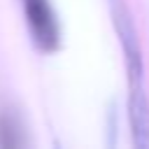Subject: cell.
Segmentation results:
<instances>
[{
  "mask_svg": "<svg viewBox=\"0 0 149 149\" xmlns=\"http://www.w3.org/2000/svg\"><path fill=\"white\" fill-rule=\"evenodd\" d=\"M26 142L23 128L12 109H0V147L2 149H16Z\"/></svg>",
  "mask_w": 149,
  "mask_h": 149,
  "instance_id": "4",
  "label": "cell"
},
{
  "mask_svg": "<svg viewBox=\"0 0 149 149\" xmlns=\"http://www.w3.org/2000/svg\"><path fill=\"white\" fill-rule=\"evenodd\" d=\"M109 16L123 51V63H126V79L128 88L144 86V58H142V47L137 37V28L130 14V7L126 0H109Z\"/></svg>",
  "mask_w": 149,
  "mask_h": 149,
  "instance_id": "1",
  "label": "cell"
},
{
  "mask_svg": "<svg viewBox=\"0 0 149 149\" xmlns=\"http://www.w3.org/2000/svg\"><path fill=\"white\" fill-rule=\"evenodd\" d=\"M23 14L35 47L51 54L61 47V26L49 0H23Z\"/></svg>",
  "mask_w": 149,
  "mask_h": 149,
  "instance_id": "2",
  "label": "cell"
},
{
  "mask_svg": "<svg viewBox=\"0 0 149 149\" xmlns=\"http://www.w3.org/2000/svg\"><path fill=\"white\" fill-rule=\"evenodd\" d=\"M128 123L133 144L137 149H149V98L144 86L128 88Z\"/></svg>",
  "mask_w": 149,
  "mask_h": 149,
  "instance_id": "3",
  "label": "cell"
}]
</instances>
